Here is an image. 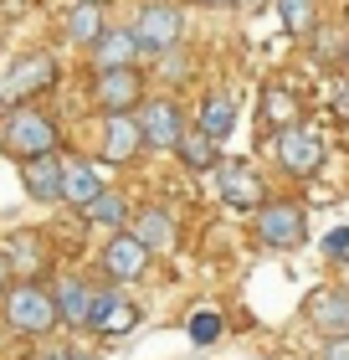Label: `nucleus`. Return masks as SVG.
I'll return each mask as SVG.
<instances>
[{
  "label": "nucleus",
  "mask_w": 349,
  "mask_h": 360,
  "mask_svg": "<svg viewBox=\"0 0 349 360\" xmlns=\"http://www.w3.org/2000/svg\"><path fill=\"white\" fill-rule=\"evenodd\" d=\"M6 324L15 335L26 340H41L57 330V309H52V293H46L41 283H6Z\"/></svg>",
  "instance_id": "f257e3e1"
},
{
  "label": "nucleus",
  "mask_w": 349,
  "mask_h": 360,
  "mask_svg": "<svg viewBox=\"0 0 349 360\" xmlns=\"http://www.w3.org/2000/svg\"><path fill=\"white\" fill-rule=\"evenodd\" d=\"M0 150L15 155V160H31V155H46L57 150V124L46 119L41 108H11L6 119H0Z\"/></svg>",
  "instance_id": "f03ea898"
},
{
  "label": "nucleus",
  "mask_w": 349,
  "mask_h": 360,
  "mask_svg": "<svg viewBox=\"0 0 349 360\" xmlns=\"http://www.w3.org/2000/svg\"><path fill=\"white\" fill-rule=\"evenodd\" d=\"M129 31H134V46L149 57H164L175 52L180 37H185V11L180 6H164V0H144L139 15L129 21Z\"/></svg>",
  "instance_id": "7ed1b4c3"
},
{
  "label": "nucleus",
  "mask_w": 349,
  "mask_h": 360,
  "mask_svg": "<svg viewBox=\"0 0 349 360\" xmlns=\"http://www.w3.org/2000/svg\"><path fill=\"white\" fill-rule=\"evenodd\" d=\"M257 242H262V248H277V252L303 248V242H308L303 206H293V201H262L257 206Z\"/></svg>",
  "instance_id": "20e7f679"
},
{
  "label": "nucleus",
  "mask_w": 349,
  "mask_h": 360,
  "mask_svg": "<svg viewBox=\"0 0 349 360\" xmlns=\"http://www.w3.org/2000/svg\"><path fill=\"white\" fill-rule=\"evenodd\" d=\"M82 324H88L93 335H103V340H124V335L139 330V304L108 283L103 293H93V299H88V314H82Z\"/></svg>",
  "instance_id": "39448f33"
},
{
  "label": "nucleus",
  "mask_w": 349,
  "mask_h": 360,
  "mask_svg": "<svg viewBox=\"0 0 349 360\" xmlns=\"http://www.w3.org/2000/svg\"><path fill=\"white\" fill-rule=\"evenodd\" d=\"M277 165L288 170V175H298V180L319 175V165H324V139L313 134V129H303V124L277 129Z\"/></svg>",
  "instance_id": "423d86ee"
},
{
  "label": "nucleus",
  "mask_w": 349,
  "mask_h": 360,
  "mask_svg": "<svg viewBox=\"0 0 349 360\" xmlns=\"http://www.w3.org/2000/svg\"><path fill=\"white\" fill-rule=\"evenodd\" d=\"M216 191H221V201L231 206V211H257L262 206V175L246 165V160H216Z\"/></svg>",
  "instance_id": "0eeeda50"
},
{
  "label": "nucleus",
  "mask_w": 349,
  "mask_h": 360,
  "mask_svg": "<svg viewBox=\"0 0 349 360\" xmlns=\"http://www.w3.org/2000/svg\"><path fill=\"white\" fill-rule=\"evenodd\" d=\"M139 134H144V144L149 150H175V139L185 134V119H180V108L170 103V98H139Z\"/></svg>",
  "instance_id": "6e6552de"
},
{
  "label": "nucleus",
  "mask_w": 349,
  "mask_h": 360,
  "mask_svg": "<svg viewBox=\"0 0 349 360\" xmlns=\"http://www.w3.org/2000/svg\"><path fill=\"white\" fill-rule=\"evenodd\" d=\"M93 98H98V108H103V113H134L139 98H144V83H139L134 68H108V72H98Z\"/></svg>",
  "instance_id": "1a4fd4ad"
},
{
  "label": "nucleus",
  "mask_w": 349,
  "mask_h": 360,
  "mask_svg": "<svg viewBox=\"0 0 349 360\" xmlns=\"http://www.w3.org/2000/svg\"><path fill=\"white\" fill-rule=\"evenodd\" d=\"M144 268H149L144 242L119 226V237H108V248H103V273H108V283H134V278H144Z\"/></svg>",
  "instance_id": "9d476101"
},
{
  "label": "nucleus",
  "mask_w": 349,
  "mask_h": 360,
  "mask_svg": "<svg viewBox=\"0 0 349 360\" xmlns=\"http://www.w3.org/2000/svg\"><path fill=\"white\" fill-rule=\"evenodd\" d=\"M52 83H57V62L46 57V52H31V57H21V62L6 72L0 93H6V98H31V93H46Z\"/></svg>",
  "instance_id": "9b49d317"
},
{
  "label": "nucleus",
  "mask_w": 349,
  "mask_h": 360,
  "mask_svg": "<svg viewBox=\"0 0 349 360\" xmlns=\"http://www.w3.org/2000/svg\"><path fill=\"white\" fill-rule=\"evenodd\" d=\"M124 232H134V237L144 242V252H149V257H154V252H175V242H180L175 217H170V211H159V206L134 211V217L124 221Z\"/></svg>",
  "instance_id": "f8f14e48"
},
{
  "label": "nucleus",
  "mask_w": 349,
  "mask_h": 360,
  "mask_svg": "<svg viewBox=\"0 0 349 360\" xmlns=\"http://www.w3.org/2000/svg\"><path fill=\"white\" fill-rule=\"evenodd\" d=\"M88 57H93V72H108V68H134L139 46H134V31L129 26H103L98 37L88 41Z\"/></svg>",
  "instance_id": "ddd939ff"
},
{
  "label": "nucleus",
  "mask_w": 349,
  "mask_h": 360,
  "mask_svg": "<svg viewBox=\"0 0 349 360\" xmlns=\"http://www.w3.org/2000/svg\"><path fill=\"white\" fill-rule=\"evenodd\" d=\"M21 191L31 201H62V160H57V150L21 160Z\"/></svg>",
  "instance_id": "4468645a"
},
{
  "label": "nucleus",
  "mask_w": 349,
  "mask_h": 360,
  "mask_svg": "<svg viewBox=\"0 0 349 360\" xmlns=\"http://www.w3.org/2000/svg\"><path fill=\"white\" fill-rule=\"evenodd\" d=\"M139 119L134 113H103V160L108 165H129V160L139 155Z\"/></svg>",
  "instance_id": "2eb2a0df"
},
{
  "label": "nucleus",
  "mask_w": 349,
  "mask_h": 360,
  "mask_svg": "<svg viewBox=\"0 0 349 360\" xmlns=\"http://www.w3.org/2000/svg\"><path fill=\"white\" fill-rule=\"evenodd\" d=\"M303 314L319 324L324 335H344L349 330V288H313Z\"/></svg>",
  "instance_id": "dca6fc26"
},
{
  "label": "nucleus",
  "mask_w": 349,
  "mask_h": 360,
  "mask_svg": "<svg viewBox=\"0 0 349 360\" xmlns=\"http://www.w3.org/2000/svg\"><path fill=\"white\" fill-rule=\"evenodd\" d=\"M103 26H108V11L98 6V0H77V6L62 15V31H67V41H77V46H88Z\"/></svg>",
  "instance_id": "f3484780"
},
{
  "label": "nucleus",
  "mask_w": 349,
  "mask_h": 360,
  "mask_svg": "<svg viewBox=\"0 0 349 360\" xmlns=\"http://www.w3.org/2000/svg\"><path fill=\"white\" fill-rule=\"evenodd\" d=\"M98 191H103V180H98L93 165H82V160H67V165H62V201H67V206L82 211Z\"/></svg>",
  "instance_id": "a211bd4d"
},
{
  "label": "nucleus",
  "mask_w": 349,
  "mask_h": 360,
  "mask_svg": "<svg viewBox=\"0 0 349 360\" xmlns=\"http://www.w3.org/2000/svg\"><path fill=\"white\" fill-rule=\"evenodd\" d=\"M195 129L211 139H231V129H237V103H231L226 93H211L201 103V119H195Z\"/></svg>",
  "instance_id": "6ab92c4d"
},
{
  "label": "nucleus",
  "mask_w": 349,
  "mask_h": 360,
  "mask_svg": "<svg viewBox=\"0 0 349 360\" xmlns=\"http://www.w3.org/2000/svg\"><path fill=\"white\" fill-rule=\"evenodd\" d=\"M88 299L93 293L77 283V278H62L57 293H52V309H57V324H82V314H88Z\"/></svg>",
  "instance_id": "aec40b11"
},
{
  "label": "nucleus",
  "mask_w": 349,
  "mask_h": 360,
  "mask_svg": "<svg viewBox=\"0 0 349 360\" xmlns=\"http://www.w3.org/2000/svg\"><path fill=\"white\" fill-rule=\"evenodd\" d=\"M175 155L185 160L190 170H216V160H221V155H216V139L201 134V129H195V134H180L175 139Z\"/></svg>",
  "instance_id": "412c9836"
},
{
  "label": "nucleus",
  "mask_w": 349,
  "mask_h": 360,
  "mask_svg": "<svg viewBox=\"0 0 349 360\" xmlns=\"http://www.w3.org/2000/svg\"><path fill=\"white\" fill-rule=\"evenodd\" d=\"M82 217H88L93 226H108V232H119V226L129 221V206H124V201H119L113 191H98L93 201L82 206Z\"/></svg>",
  "instance_id": "4be33fe9"
},
{
  "label": "nucleus",
  "mask_w": 349,
  "mask_h": 360,
  "mask_svg": "<svg viewBox=\"0 0 349 360\" xmlns=\"http://www.w3.org/2000/svg\"><path fill=\"white\" fill-rule=\"evenodd\" d=\"M262 119H268L272 129L298 124V98L288 88H262Z\"/></svg>",
  "instance_id": "5701e85b"
},
{
  "label": "nucleus",
  "mask_w": 349,
  "mask_h": 360,
  "mask_svg": "<svg viewBox=\"0 0 349 360\" xmlns=\"http://www.w3.org/2000/svg\"><path fill=\"white\" fill-rule=\"evenodd\" d=\"M277 15H282V26H288L293 37L313 31V0H277Z\"/></svg>",
  "instance_id": "b1692460"
},
{
  "label": "nucleus",
  "mask_w": 349,
  "mask_h": 360,
  "mask_svg": "<svg viewBox=\"0 0 349 360\" xmlns=\"http://www.w3.org/2000/svg\"><path fill=\"white\" fill-rule=\"evenodd\" d=\"M216 335H221V314H216V309H195L190 314V340L195 345H211Z\"/></svg>",
  "instance_id": "393cba45"
},
{
  "label": "nucleus",
  "mask_w": 349,
  "mask_h": 360,
  "mask_svg": "<svg viewBox=\"0 0 349 360\" xmlns=\"http://www.w3.org/2000/svg\"><path fill=\"white\" fill-rule=\"evenodd\" d=\"M37 360H93L88 350H72V345H46Z\"/></svg>",
  "instance_id": "a878e982"
},
{
  "label": "nucleus",
  "mask_w": 349,
  "mask_h": 360,
  "mask_svg": "<svg viewBox=\"0 0 349 360\" xmlns=\"http://www.w3.org/2000/svg\"><path fill=\"white\" fill-rule=\"evenodd\" d=\"M324 252H329V257H344V252H349V232H344V226H334V232L324 237Z\"/></svg>",
  "instance_id": "bb28decb"
},
{
  "label": "nucleus",
  "mask_w": 349,
  "mask_h": 360,
  "mask_svg": "<svg viewBox=\"0 0 349 360\" xmlns=\"http://www.w3.org/2000/svg\"><path fill=\"white\" fill-rule=\"evenodd\" d=\"M319 360H349V335H329V345Z\"/></svg>",
  "instance_id": "cd10ccee"
},
{
  "label": "nucleus",
  "mask_w": 349,
  "mask_h": 360,
  "mask_svg": "<svg viewBox=\"0 0 349 360\" xmlns=\"http://www.w3.org/2000/svg\"><path fill=\"white\" fill-rule=\"evenodd\" d=\"M329 103H334V113L349 124V83H334V93H329Z\"/></svg>",
  "instance_id": "c85d7f7f"
},
{
  "label": "nucleus",
  "mask_w": 349,
  "mask_h": 360,
  "mask_svg": "<svg viewBox=\"0 0 349 360\" xmlns=\"http://www.w3.org/2000/svg\"><path fill=\"white\" fill-rule=\"evenodd\" d=\"M6 283H11V257H6V248H0V293H6Z\"/></svg>",
  "instance_id": "c756f323"
},
{
  "label": "nucleus",
  "mask_w": 349,
  "mask_h": 360,
  "mask_svg": "<svg viewBox=\"0 0 349 360\" xmlns=\"http://www.w3.org/2000/svg\"><path fill=\"white\" fill-rule=\"evenodd\" d=\"M195 6H211V11H221V6H237V0H195Z\"/></svg>",
  "instance_id": "7c9ffc66"
},
{
  "label": "nucleus",
  "mask_w": 349,
  "mask_h": 360,
  "mask_svg": "<svg viewBox=\"0 0 349 360\" xmlns=\"http://www.w3.org/2000/svg\"><path fill=\"white\" fill-rule=\"evenodd\" d=\"M237 6H262V0H237Z\"/></svg>",
  "instance_id": "2f4dec72"
},
{
  "label": "nucleus",
  "mask_w": 349,
  "mask_h": 360,
  "mask_svg": "<svg viewBox=\"0 0 349 360\" xmlns=\"http://www.w3.org/2000/svg\"><path fill=\"white\" fill-rule=\"evenodd\" d=\"M98 6H108V0H98Z\"/></svg>",
  "instance_id": "473e14b6"
}]
</instances>
